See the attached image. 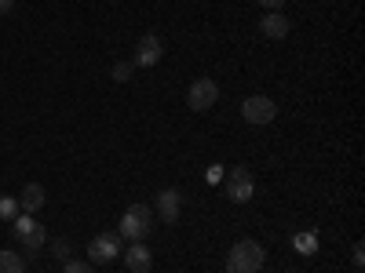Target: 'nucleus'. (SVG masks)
Returning a JSON list of instances; mask_svg holds the SVG:
<instances>
[{
    "label": "nucleus",
    "instance_id": "a211bd4d",
    "mask_svg": "<svg viewBox=\"0 0 365 273\" xmlns=\"http://www.w3.org/2000/svg\"><path fill=\"white\" fill-rule=\"evenodd\" d=\"M51 252H55V259H66L70 255V240H63V237L51 240Z\"/></svg>",
    "mask_w": 365,
    "mask_h": 273
},
{
    "label": "nucleus",
    "instance_id": "f257e3e1",
    "mask_svg": "<svg viewBox=\"0 0 365 273\" xmlns=\"http://www.w3.org/2000/svg\"><path fill=\"white\" fill-rule=\"evenodd\" d=\"M263 259H267L263 245L245 237V240H237V245L227 252V273H259L263 269Z\"/></svg>",
    "mask_w": 365,
    "mask_h": 273
},
{
    "label": "nucleus",
    "instance_id": "9b49d317",
    "mask_svg": "<svg viewBox=\"0 0 365 273\" xmlns=\"http://www.w3.org/2000/svg\"><path fill=\"white\" fill-rule=\"evenodd\" d=\"M179 204H182L179 190H161V193H158V215H161L168 226L179 219Z\"/></svg>",
    "mask_w": 365,
    "mask_h": 273
},
{
    "label": "nucleus",
    "instance_id": "f3484780",
    "mask_svg": "<svg viewBox=\"0 0 365 273\" xmlns=\"http://www.w3.org/2000/svg\"><path fill=\"white\" fill-rule=\"evenodd\" d=\"M63 273H96V269H91V262H81V259H70V262L63 266Z\"/></svg>",
    "mask_w": 365,
    "mask_h": 273
},
{
    "label": "nucleus",
    "instance_id": "6ab92c4d",
    "mask_svg": "<svg viewBox=\"0 0 365 273\" xmlns=\"http://www.w3.org/2000/svg\"><path fill=\"white\" fill-rule=\"evenodd\" d=\"M351 259H354V266H361V262H365V245H361V240L354 245V255H351Z\"/></svg>",
    "mask_w": 365,
    "mask_h": 273
},
{
    "label": "nucleus",
    "instance_id": "f8f14e48",
    "mask_svg": "<svg viewBox=\"0 0 365 273\" xmlns=\"http://www.w3.org/2000/svg\"><path fill=\"white\" fill-rule=\"evenodd\" d=\"M120 259H125V266H128L132 273H139V269H150V259H154V255H150V248L143 245V240H132L128 252L120 255Z\"/></svg>",
    "mask_w": 365,
    "mask_h": 273
},
{
    "label": "nucleus",
    "instance_id": "9d476101",
    "mask_svg": "<svg viewBox=\"0 0 365 273\" xmlns=\"http://www.w3.org/2000/svg\"><path fill=\"white\" fill-rule=\"evenodd\" d=\"M44 186H41V182H29V186L22 190V197H15L19 200V211H26V215H34V211H41L44 208Z\"/></svg>",
    "mask_w": 365,
    "mask_h": 273
},
{
    "label": "nucleus",
    "instance_id": "2eb2a0df",
    "mask_svg": "<svg viewBox=\"0 0 365 273\" xmlns=\"http://www.w3.org/2000/svg\"><path fill=\"white\" fill-rule=\"evenodd\" d=\"M15 215H19V200H15V197H8V193H0V219L11 223Z\"/></svg>",
    "mask_w": 365,
    "mask_h": 273
},
{
    "label": "nucleus",
    "instance_id": "4468645a",
    "mask_svg": "<svg viewBox=\"0 0 365 273\" xmlns=\"http://www.w3.org/2000/svg\"><path fill=\"white\" fill-rule=\"evenodd\" d=\"M296 252L314 255V252H318V233H299V237H296Z\"/></svg>",
    "mask_w": 365,
    "mask_h": 273
},
{
    "label": "nucleus",
    "instance_id": "39448f33",
    "mask_svg": "<svg viewBox=\"0 0 365 273\" xmlns=\"http://www.w3.org/2000/svg\"><path fill=\"white\" fill-rule=\"evenodd\" d=\"M227 197L234 204H249L256 197V178H252V171L245 164H234L230 168V175H227Z\"/></svg>",
    "mask_w": 365,
    "mask_h": 273
},
{
    "label": "nucleus",
    "instance_id": "4be33fe9",
    "mask_svg": "<svg viewBox=\"0 0 365 273\" xmlns=\"http://www.w3.org/2000/svg\"><path fill=\"white\" fill-rule=\"evenodd\" d=\"M139 273H150V269H139Z\"/></svg>",
    "mask_w": 365,
    "mask_h": 273
},
{
    "label": "nucleus",
    "instance_id": "5701e85b",
    "mask_svg": "<svg viewBox=\"0 0 365 273\" xmlns=\"http://www.w3.org/2000/svg\"><path fill=\"white\" fill-rule=\"evenodd\" d=\"M259 273H263V269H259Z\"/></svg>",
    "mask_w": 365,
    "mask_h": 273
},
{
    "label": "nucleus",
    "instance_id": "423d86ee",
    "mask_svg": "<svg viewBox=\"0 0 365 273\" xmlns=\"http://www.w3.org/2000/svg\"><path fill=\"white\" fill-rule=\"evenodd\" d=\"M165 58V41L158 33H143L139 44H135V58H132V66L135 70H150V66H158Z\"/></svg>",
    "mask_w": 365,
    "mask_h": 273
},
{
    "label": "nucleus",
    "instance_id": "f03ea898",
    "mask_svg": "<svg viewBox=\"0 0 365 273\" xmlns=\"http://www.w3.org/2000/svg\"><path fill=\"white\" fill-rule=\"evenodd\" d=\"M154 223V211H150L146 204H132L125 215H120V223H117V233L125 237V240H146L150 237V226Z\"/></svg>",
    "mask_w": 365,
    "mask_h": 273
},
{
    "label": "nucleus",
    "instance_id": "dca6fc26",
    "mask_svg": "<svg viewBox=\"0 0 365 273\" xmlns=\"http://www.w3.org/2000/svg\"><path fill=\"white\" fill-rule=\"evenodd\" d=\"M132 73H135V66H132V63H117V66H113V80H117V84L132 80Z\"/></svg>",
    "mask_w": 365,
    "mask_h": 273
},
{
    "label": "nucleus",
    "instance_id": "412c9836",
    "mask_svg": "<svg viewBox=\"0 0 365 273\" xmlns=\"http://www.w3.org/2000/svg\"><path fill=\"white\" fill-rule=\"evenodd\" d=\"M15 11V0H0V15H11Z\"/></svg>",
    "mask_w": 365,
    "mask_h": 273
},
{
    "label": "nucleus",
    "instance_id": "0eeeda50",
    "mask_svg": "<svg viewBox=\"0 0 365 273\" xmlns=\"http://www.w3.org/2000/svg\"><path fill=\"white\" fill-rule=\"evenodd\" d=\"M241 117H245V124H270L274 117H278V106H274V99L267 95H249L245 102H241Z\"/></svg>",
    "mask_w": 365,
    "mask_h": 273
},
{
    "label": "nucleus",
    "instance_id": "aec40b11",
    "mask_svg": "<svg viewBox=\"0 0 365 273\" xmlns=\"http://www.w3.org/2000/svg\"><path fill=\"white\" fill-rule=\"evenodd\" d=\"M259 4H263V8H267V11H278V8H282V4H285V0H259Z\"/></svg>",
    "mask_w": 365,
    "mask_h": 273
},
{
    "label": "nucleus",
    "instance_id": "7ed1b4c3",
    "mask_svg": "<svg viewBox=\"0 0 365 273\" xmlns=\"http://www.w3.org/2000/svg\"><path fill=\"white\" fill-rule=\"evenodd\" d=\"M11 233H15V240L22 248H29V252H37V248H44L48 245V230L34 219V215H26V211H19V215L11 219Z\"/></svg>",
    "mask_w": 365,
    "mask_h": 273
},
{
    "label": "nucleus",
    "instance_id": "1a4fd4ad",
    "mask_svg": "<svg viewBox=\"0 0 365 273\" xmlns=\"http://www.w3.org/2000/svg\"><path fill=\"white\" fill-rule=\"evenodd\" d=\"M289 29H292V22H289L282 11H267V15L259 18V33L270 37V41H285Z\"/></svg>",
    "mask_w": 365,
    "mask_h": 273
},
{
    "label": "nucleus",
    "instance_id": "20e7f679",
    "mask_svg": "<svg viewBox=\"0 0 365 273\" xmlns=\"http://www.w3.org/2000/svg\"><path fill=\"white\" fill-rule=\"evenodd\" d=\"M216 102H220V84L212 80V77H197V80L187 87V106H190L194 113H208Z\"/></svg>",
    "mask_w": 365,
    "mask_h": 273
},
{
    "label": "nucleus",
    "instance_id": "6e6552de",
    "mask_svg": "<svg viewBox=\"0 0 365 273\" xmlns=\"http://www.w3.org/2000/svg\"><path fill=\"white\" fill-rule=\"evenodd\" d=\"M117 255H120L117 233H99V237H91V245H88V259H91V262H113Z\"/></svg>",
    "mask_w": 365,
    "mask_h": 273
},
{
    "label": "nucleus",
    "instance_id": "ddd939ff",
    "mask_svg": "<svg viewBox=\"0 0 365 273\" xmlns=\"http://www.w3.org/2000/svg\"><path fill=\"white\" fill-rule=\"evenodd\" d=\"M0 273H26L22 255H15V252H0Z\"/></svg>",
    "mask_w": 365,
    "mask_h": 273
}]
</instances>
